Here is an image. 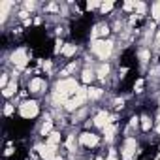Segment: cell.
<instances>
[{"instance_id": "cell-6", "label": "cell", "mask_w": 160, "mask_h": 160, "mask_svg": "<svg viewBox=\"0 0 160 160\" xmlns=\"http://www.w3.org/2000/svg\"><path fill=\"white\" fill-rule=\"evenodd\" d=\"M12 62H13L17 68H25L27 62H28V58H27V51H25V49H17V51L12 55Z\"/></svg>"}, {"instance_id": "cell-37", "label": "cell", "mask_w": 160, "mask_h": 160, "mask_svg": "<svg viewBox=\"0 0 160 160\" xmlns=\"http://www.w3.org/2000/svg\"><path fill=\"white\" fill-rule=\"evenodd\" d=\"M96 160H104V158H96Z\"/></svg>"}, {"instance_id": "cell-20", "label": "cell", "mask_w": 160, "mask_h": 160, "mask_svg": "<svg viewBox=\"0 0 160 160\" xmlns=\"http://www.w3.org/2000/svg\"><path fill=\"white\" fill-rule=\"evenodd\" d=\"M92 79H94V73H92L91 70H85V72H83V81H85V83H91Z\"/></svg>"}, {"instance_id": "cell-33", "label": "cell", "mask_w": 160, "mask_h": 160, "mask_svg": "<svg viewBox=\"0 0 160 160\" xmlns=\"http://www.w3.org/2000/svg\"><path fill=\"white\" fill-rule=\"evenodd\" d=\"M25 6H27V10H32V8H34V6H36V4H34V2H32V0H28V2H27V4H25Z\"/></svg>"}, {"instance_id": "cell-9", "label": "cell", "mask_w": 160, "mask_h": 160, "mask_svg": "<svg viewBox=\"0 0 160 160\" xmlns=\"http://www.w3.org/2000/svg\"><path fill=\"white\" fill-rule=\"evenodd\" d=\"M81 143L87 147H94V145H98V136L85 132V134H81Z\"/></svg>"}, {"instance_id": "cell-21", "label": "cell", "mask_w": 160, "mask_h": 160, "mask_svg": "<svg viewBox=\"0 0 160 160\" xmlns=\"http://www.w3.org/2000/svg\"><path fill=\"white\" fill-rule=\"evenodd\" d=\"M102 96V89H91L89 91V98H100Z\"/></svg>"}, {"instance_id": "cell-19", "label": "cell", "mask_w": 160, "mask_h": 160, "mask_svg": "<svg viewBox=\"0 0 160 160\" xmlns=\"http://www.w3.org/2000/svg\"><path fill=\"white\" fill-rule=\"evenodd\" d=\"M75 53V45H64V49H62V55H66V57H72Z\"/></svg>"}, {"instance_id": "cell-14", "label": "cell", "mask_w": 160, "mask_h": 160, "mask_svg": "<svg viewBox=\"0 0 160 160\" xmlns=\"http://www.w3.org/2000/svg\"><path fill=\"white\" fill-rule=\"evenodd\" d=\"M104 132H106V139L109 141V139H113V134H115V124L113 122H109L106 128H104Z\"/></svg>"}, {"instance_id": "cell-35", "label": "cell", "mask_w": 160, "mask_h": 160, "mask_svg": "<svg viewBox=\"0 0 160 160\" xmlns=\"http://www.w3.org/2000/svg\"><path fill=\"white\" fill-rule=\"evenodd\" d=\"M158 45H160V34H158Z\"/></svg>"}, {"instance_id": "cell-32", "label": "cell", "mask_w": 160, "mask_h": 160, "mask_svg": "<svg viewBox=\"0 0 160 160\" xmlns=\"http://www.w3.org/2000/svg\"><path fill=\"white\" fill-rule=\"evenodd\" d=\"M108 160H117V152H115V151H111V152H109V156H108Z\"/></svg>"}, {"instance_id": "cell-36", "label": "cell", "mask_w": 160, "mask_h": 160, "mask_svg": "<svg viewBox=\"0 0 160 160\" xmlns=\"http://www.w3.org/2000/svg\"><path fill=\"white\" fill-rule=\"evenodd\" d=\"M55 160H62V158H58V156H57V158H55Z\"/></svg>"}, {"instance_id": "cell-26", "label": "cell", "mask_w": 160, "mask_h": 160, "mask_svg": "<svg viewBox=\"0 0 160 160\" xmlns=\"http://www.w3.org/2000/svg\"><path fill=\"white\" fill-rule=\"evenodd\" d=\"M134 8H136V4H134V2H124V10H126V12L134 10Z\"/></svg>"}, {"instance_id": "cell-34", "label": "cell", "mask_w": 160, "mask_h": 160, "mask_svg": "<svg viewBox=\"0 0 160 160\" xmlns=\"http://www.w3.org/2000/svg\"><path fill=\"white\" fill-rule=\"evenodd\" d=\"M139 57H141V60H147V58H149V53H147V51H141Z\"/></svg>"}, {"instance_id": "cell-2", "label": "cell", "mask_w": 160, "mask_h": 160, "mask_svg": "<svg viewBox=\"0 0 160 160\" xmlns=\"http://www.w3.org/2000/svg\"><path fill=\"white\" fill-rule=\"evenodd\" d=\"M92 51L100 57V58H108L113 51V43L108 40H94L92 42Z\"/></svg>"}, {"instance_id": "cell-11", "label": "cell", "mask_w": 160, "mask_h": 160, "mask_svg": "<svg viewBox=\"0 0 160 160\" xmlns=\"http://www.w3.org/2000/svg\"><path fill=\"white\" fill-rule=\"evenodd\" d=\"M108 32H109V28H108L106 25H96L94 30H92V40H98L100 36H106Z\"/></svg>"}, {"instance_id": "cell-4", "label": "cell", "mask_w": 160, "mask_h": 160, "mask_svg": "<svg viewBox=\"0 0 160 160\" xmlns=\"http://www.w3.org/2000/svg\"><path fill=\"white\" fill-rule=\"evenodd\" d=\"M19 111H21V115L25 117V119H32V117H36L38 115V104L36 102H23L21 104V108H19Z\"/></svg>"}, {"instance_id": "cell-13", "label": "cell", "mask_w": 160, "mask_h": 160, "mask_svg": "<svg viewBox=\"0 0 160 160\" xmlns=\"http://www.w3.org/2000/svg\"><path fill=\"white\" fill-rule=\"evenodd\" d=\"M58 141H60V134H58V132H51V134H49V139H47V145L55 147Z\"/></svg>"}, {"instance_id": "cell-8", "label": "cell", "mask_w": 160, "mask_h": 160, "mask_svg": "<svg viewBox=\"0 0 160 160\" xmlns=\"http://www.w3.org/2000/svg\"><path fill=\"white\" fill-rule=\"evenodd\" d=\"M113 121H115V119H113V117H109V113H108V111H100V113L94 117V124H96V126H100V128H106V126H108L109 122H113Z\"/></svg>"}, {"instance_id": "cell-18", "label": "cell", "mask_w": 160, "mask_h": 160, "mask_svg": "<svg viewBox=\"0 0 160 160\" xmlns=\"http://www.w3.org/2000/svg\"><path fill=\"white\" fill-rule=\"evenodd\" d=\"M152 17L158 21L160 19V0H158V2H154L152 4Z\"/></svg>"}, {"instance_id": "cell-23", "label": "cell", "mask_w": 160, "mask_h": 160, "mask_svg": "<svg viewBox=\"0 0 160 160\" xmlns=\"http://www.w3.org/2000/svg\"><path fill=\"white\" fill-rule=\"evenodd\" d=\"M66 147H68L70 151H75V139H73V136H68V139H66Z\"/></svg>"}, {"instance_id": "cell-27", "label": "cell", "mask_w": 160, "mask_h": 160, "mask_svg": "<svg viewBox=\"0 0 160 160\" xmlns=\"http://www.w3.org/2000/svg\"><path fill=\"white\" fill-rule=\"evenodd\" d=\"M136 10H138L139 13H143V12H145V4H143V2H138V4H136Z\"/></svg>"}, {"instance_id": "cell-7", "label": "cell", "mask_w": 160, "mask_h": 160, "mask_svg": "<svg viewBox=\"0 0 160 160\" xmlns=\"http://www.w3.org/2000/svg\"><path fill=\"white\" fill-rule=\"evenodd\" d=\"M36 151H40V156L43 158V160H55L57 158V151H55V147H51V145H38L36 147Z\"/></svg>"}, {"instance_id": "cell-5", "label": "cell", "mask_w": 160, "mask_h": 160, "mask_svg": "<svg viewBox=\"0 0 160 160\" xmlns=\"http://www.w3.org/2000/svg\"><path fill=\"white\" fill-rule=\"evenodd\" d=\"M136 149H138V145H136V139L128 138V139L124 141L122 149H121V154H122V158H124V160H132V158H134V154H136Z\"/></svg>"}, {"instance_id": "cell-22", "label": "cell", "mask_w": 160, "mask_h": 160, "mask_svg": "<svg viewBox=\"0 0 160 160\" xmlns=\"http://www.w3.org/2000/svg\"><path fill=\"white\" fill-rule=\"evenodd\" d=\"M141 128L143 130H151V119L149 117H141Z\"/></svg>"}, {"instance_id": "cell-38", "label": "cell", "mask_w": 160, "mask_h": 160, "mask_svg": "<svg viewBox=\"0 0 160 160\" xmlns=\"http://www.w3.org/2000/svg\"><path fill=\"white\" fill-rule=\"evenodd\" d=\"M158 134H160V126H158Z\"/></svg>"}, {"instance_id": "cell-25", "label": "cell", "mask_w": 160, "mask_h": 160, "mask_svg": "<svg viewBox=\"0 0 160 160\" xmlns=\"http://www.w3.org/2000/svg\"><path fill=\"white\" fill-rule=\"evenodd\" d=\"M94 8H102V4H100V2H96V0H92V2H89V4H87V10H94Z\"/></svg>"}, {"instance_id": "cell-30", "label": "cell", "mask_w": 160, "mask_h": 160, "mask_svg": "<svg viewBox=\"0 0 160 160\" xmlns=\"http://www.w3.org/2000/svg\"><path fill=\"white\" fill-rule=\"evenodd\" d=\"M141 89H143V79H138V81H136V91L139 92Z\"/></svg>"}, {"instance_id": "cell-31", "label": "cell", "mask_w": 160, "mask_h": 160, "mask_svg": "<svg viewBox=\"0 0 160 160\" xmlns=\"http://www.w3.org/2000/svg\"><path fill=\"white\" fill-rule=\"evenodd\" d=\"M6 83H8V77H6V75H2V77H0V85H2V87L6 89V87H8Z\"/></svg>"}, {"instance_id": "cell-28", "label": "cell", "mask_w": 160, "mask_h": 160, "mask_svg": "<svg viewBox=\"0 0 160 160\" xmlns=\"http://www.w3.org/2000/svg\"><path fill=\"white\" fill-rule=\"evenodd\" d=\"M73 70H75V64H70V66L62 72V75H68V73H70V72H73Z\"/></svg>"}, {"instance_id": "cell-24", "label": "cell", "mask_w": 160, "mask_h": 160, "mask_svg": "<svg viewBox=\"0 0 160 160\" xmlns=\"http://www.w3.org/2000/svg\"><path fill=\"white\" fill-rule=\"evenodd\" d=\"M113 10V0H108V2H104L102 4V12L106 13V12H111Z\"/></svg>"}, {"instance_id": "cell-15", "label": "cell", "mask_w": 160, "mask_h": 160, "mask_svg": "<svg viewBox=\"0 0 160 160\" xmlns=\"http://www.w3.org/2000/svg\"><path fill=\"white\" fill-rule=\"evenodd\" d=\"M108 73H109V66H108V64H102V66L98 68V77H100V79H106Z\"/></svg>"}, {"instance_id": "cell-1", "label": "cell", "mask_w": 160, "mask_h": 160, "mask_svg": "<svg viewBox=\"0 0 160 160\" xmlns=\"http://www.w3.org/2000/svg\"><path fill=\"white\" fill-rule=\"evenodd\" d=\"M77 83H75V79H62V81L57 83V92L53 94V100L58 104L62 102H68V96L75 94L77 92Z\"/></svg>"}, {"instance_id": "cell-12", "label": "cell", "mask_w": 160, "mask_h": 160, "mask_svg": "<svg viewBox=\"0 0 160 160\" xmlns=\"http://www.w3.org/2000/svg\"><path fill=\"white\" fill-rule=\"evenodd\" d=\"M10 8H12V2H10V0H6V2H2V4H0V21H2V23L6 21Z\"/></svg>"}, {"instance_id": "cell-29", "label": "cell", "mask_w": 160, "mask_h": 160, "mask_svg": "<svg viewBox=\"0 0 160 160\" xmlns=\"http://www.w3.org/2000/svg\"><path fill=\"white\" fill-rule=\"evenodd\" d=\"M4 113H6V115H12V113H13V106H12V104H6V109H4Z\"/></svg>"}, {"instance_id": "cell-17", "label": "cell", "mask_w": 160, "mask_h": 160, "mask_svg": "<svg viewBox=\"0 0 160 160\" xmlns=\"http://www.w3.org/2000/svg\"><path fill=\"white\" fill-rule=\"evenodd\" d=\"M51 128H53V122L47 119V121H45V124L42 126V134H43V136H49V134H51Z\"/></svg>"}, {"instance_id": "cell-3", "label": "cell", "mask_w": 160, "mask_h": 160, "mask_svg": "<svg viewBox=\"0 0 160 160\" xmlns=\"http://www.w3.org/2000/svg\"><path fill=\"white\" fill-rule=\"evenodd\" d=\"M87 96H89V91L87 89H77V92L73 94V98L72 100H68L66 102V109H75V108H79L85 100H87Z\"/></svg>"}, {"instance_id": "cell-16", "label": "cell", "mask_w": 160, "mask_h": 160, "mask_svg": "<svg viewBox=\"0 0 160 160\" xmlns=\"http://www.w3.org/2000/svg\"><path fill=\"white\" fill-rule=\"evenodd\" d=\"M15 91H17V85H15V81H12V83L4 89V96H12Z\"/></svg>"}, {"instance_id": "cell-10", "label": "cell", "mask_w": 160, "mask_h": 160, "mask_svg": "<svg viewBox=\"0 0 160 160\" xmlns=\"http://www.w3.org/2000/svg\"><path fill=\"white\" fill-rule=\"evenodd\" d=\"M30 92H42V91H45V81L43 79H40V77H36V79H32L30 81Z\"/></svg>"}]
</instances>
